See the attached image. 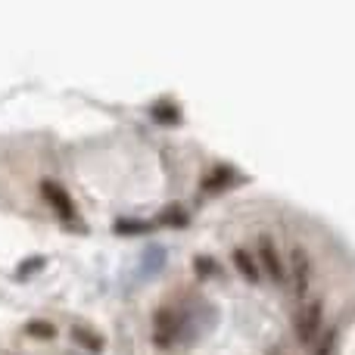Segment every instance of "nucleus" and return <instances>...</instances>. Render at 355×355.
Wrapping results in <instances>:
<instances>
[{"mask_svg":"<svg viewBox=\"0 0 355 355\" xmlns=\"http://www.w3.org/2000/svg\"><path fill=\"white\" fill-rule=\"evenodd\" d=\"M153 340L159 349H172L175 343L184 340V309L175 306H162L156 312V324H153Z\"/></svg>","mask_w":355,"mask_h":355,"instance_id":"1","label":"nucleus"},{"mask_svg":"<svg viewBox=\"0 0 355 355\" xmlns=\"http://www.w3.org/2000/svg\"><path fill=\"white\" fill-rule=\"evenodd\" d=\"M290 277H293V290L296 296H306L309 293V281H312V262H309V252L302 246L293 250V265H290Z\"/></svg>","mask_w":355,"mask_h":355,"instance_id":"2","label":"nucleus"},{"mask_svg":"<svg viewBox=\"0 0 355 355\" xmlns=\"http://www.w3.org/2000/svg\"><path fill=\"white\" fill-rule=\"evenodd\" d=\"M168 262V250L159 243H150L141 250V262H137V271H141V277H156L162 268H166Z\"/></svg>","mask_w":355,"mask_h":355,"instance_id":"3","label":"nucleus"},{"mask_svg":"<svg viewBox=\"0 0 355 355\" xmlns=\"http://www.w3.org/2000/svg\"><path fill=\"white\" fill-rule=\"evenodd\" d=\"M41 190H44V196H47L50 206L60 212V218L75 221V202H72V196H69V190H62L56 181H44Z\"/></svg>","mask_w":355,"mask_h":355,"instance_id":"4","label":"nucleus"},{"mask_svg":"<svg viewBox=\"0 0 355 355\" xmlns=\"http://www.w3.org/2000/svg\"><path fill=\"white\" fill-rule=\"evenodd\" d=\"M296 324H300V340L306 346H312L315 343V334H318V327H321V306H318V302H309V306H302Z\"/></svg>","mask_w":355,"mask_h":355,"instance_id":"5","label":"nucleus"},{"mask_svg":"<svg viewBox=\"0 0 355 355\" xmlns=\"http://www.w3.org/2000/svg\"><path fill=\"white\" fill-rule=\"evenodd\" d=\"M259 259H262L265 275H268L271 281H284V265H281V256H277L275 243H271L268 237L259 240Z\"/></svg>","mask_w":355,"mask_h":355,"instance_id":"6","label":"nucleus"},{"mask_svg":"<svg viewBox=\"0 0 355 355\" xmlns=\"http://www.w3.org/2000/svg\"><path fill=\"white\" fill-rule=\"evenodd\" d=\"M72 340L81 346V349H87V352H100L106 346L103 334L91 331V327H85V324H72Z\"/></svg>","mask_w":355,"mask_h":355,"instance_id":"7","label":"nucleus"},{"mask_svg":"<svg viewBox=\"0 0 355 355\" xmlns=\"http://www.w3.org/2000/svg\"><path fill=\"white\" fill-rule=\"evenodd\" d=\"M234 262H237V268H243V277L246 281H252L256 284L259 281V268H256V262H252V256H250V250H234Z\"/></svg>","mask_w":355,"mask_h":355,"instance_id":"8","label":"nucleus"},{"mask_svg":"<svg viewBox=\"0 0 355 355\" xmlns=\"http://www.w3.org/2000/svg\"><path fill=\"white\" fill-rule=\"evenodd\" d=\"M150 227V221H137V218H119L116 225H112V231L116 234H125V237H131V234H144Z\"/></svg>","mask_w":355,"mask_h":355,"instance_id":"9","label":"nucleus"},{"mask_svg":"<svg viewBox=\"0 0 355 355\" xmlns=\"http://www.w3.org/2000/svg\"><path fill=\"white\" fill-rule=\"evenodd\" d=\"M25 331H28L31 337H44V340H50V337H53V334H56V327L50 324L47 318H31L28 324H25Z\"/></svg>","mask_w":355,"mask_h":355,"instance_id":"10","label":"nucleus"},{"mask_svg":"<svg viewBox=\"0 0 355 355\" xmlns=\"http://www.w3.org/2000/svg\"><path fill=\"white\" fill-rule=\"evenodd\" d=\"M234 181H237V175L231 168H215L212 178H206V187H225V184H234Z\"/></svg>","mask_w":355,"mask_h":355,"instance_id":"11","label":"nucleus"},{"mask_svg":"<svg viewBox=\"0 0 355 355\" xmlns=\"http://www.w3.org/2000/svg\"><path fill=\"white\" fill-rule=\"evenodd\" d=\"M334 340H337V334L327 331L321 337V343H315V355H334Z\"/></svg>","mask_w":355,"mask_h":355,"instance_id":"12","label":"nucleus"},{"mask_svg":"<svg viewBox=\"0 0 355 355\" xmlns=\"http://www.w3.org/2000/svg\"><path fill=\"white\" fill-rule=\"evenodd\" d=\"M196 268H200V275H202V277H212V275H218V265H215L212 259H206V256H200V259H196Z\"/></svg>","mask_w":355,"mask_h":355,"instance_id":"13","label":"nucleus"},{"mask_svg":"<svg viewBox=\"0 0 355 355\" xmlns=\"http://www.w3.org/2000/svg\"><path fill=\"white\" fill-rule=\"evenodd\" d=\"M41 265H44V259H41V256L28 259V262H25V265H22V268H19V277H25V275H28V271H31V268H41Z\"/></svg>","mask_w":355,"mask_h":355,"instance_id":"14","label":"nucleus"},{"mask_svg":"<svg viewBox=\"0 0 355 355\" xmlns=\"http://www.w3.org/2000/svg\"><path fill=\"white\" fill-rule=\"evenodd\" d=\"M156 119H178V110L175 106H156Z\"/></svg>","mask_w":355,"mask_h":355,"instance_id":"15","label":"nucleus"}]
</instances>
